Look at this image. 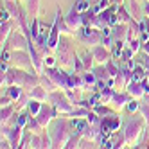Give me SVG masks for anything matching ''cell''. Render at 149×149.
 Returning <instances> with one entry per match:
<instances>
[{
	"mask_svg": "<svg viewBox=\"0 0 149 149\" xmlns=\"http://www.w3.org/2000/svg\"><path fill=\"white\" fill-rule=\"evenodd\" d=\"M72 126H74V127H77V130H84V126H86V124H84L83 120H74Z\"/></svg>",
	"mask_w": 149,
	"mask_h": 149,
	"instance_id": "obj_1",
	"label": "cell"
},
{
	"mask_svg": "<svg viewBox=\"0 0 149 149\" xmlns=\"http://www.w3.org/2000/svg\"><path fill=\"white\" fill-rule=\"evenodd\" d=\"M144 76V72H142V68H135V79H140Z\"/></svg>",
	"mask_w": 149,
	"mask_h": 149,
	"instance_id": "obj_2",
	"label": "cell"
}]
</instances>
